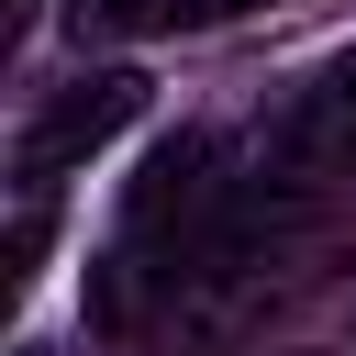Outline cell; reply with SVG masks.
I'll list each match as a JSON object with an SVG mask.
<instances>
[{"label":"cell","mask_w":356,"mask_h":356,"mask_svg":"<svg viewBox=\"0 0 356 356\" xmlns=\"http://www.w3.org/2000/svg\"><path fill=\"white\" fill-rule=\"evenodd\" d=\"M167 22H200V0H67L78 44H134V33H167Z\"/></svg>","instance_id":"2"},{"label":"cell","mask_w":356,"mask_h":356,"mask_svg":"<svg viewBox=\"0 0 356 356\" xmlns=\"http://www.w3.org/2000/svg\"><path fill=\"white\" fill-rule=\"evenodd\" d=\"M222 11H267V0H200V22H222Z\"/></svg>","instance_id":"4"},{"label":"cell","mask_w":356,"mask_h":356,"mask_svg":"<svg viewBox=\"0 0 356 356\" xmlns=\"http://www.w3.org/2000/svg\"><path fill=\"white\" fill-rule=\"evenodd\" d=\"M323 111L356 134V56H334V67H323Z\"/></svg>","instance_id":"3"},{"label":"cell","mask_w":356,"mask_h":356,"mask_svg":"<svg viewBox=\"0 0 356 356\" xmlns=\"http://www.w3.org/2000/svg\"><path fill=\"white\" fill-rule=\"evenodd\" d=\"M300 356H334V345H300Z\"/></svg>","instance_id":"5"},{"label":"cell","mask_w":356,"mask_h":356,"mask_svg":"<svg viewBox=\"0 0 356 356\" xmlns=\"http://www.w3.org/2000/svg\"><path fill=\"white\" fill-rule=\"evenodd\" d=\"M145 111V78L134 67H89L78 89H56L33 122H22V145H11V167H22V189H44L56 167H78V156H100L122 122Z\"/></svg>","instance_id":"1"}]
</instances>
